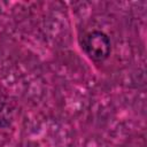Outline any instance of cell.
Segmentation results:
<instances>
[{"label":"cell","mask_w":147,"mask_h":147,"mask_svg":"<svg viewBox=\"0 0 147 147\" xmlns=\"http://www.w3.org/2000/svg\"><path fill=\"white\" fill-rule=\"evenodd\" d=\"M84 49L93 61H105L110 54V39L102 31H92L84 38Z\"/></svg>","instance_id":"cell-1"}]
</instances>
